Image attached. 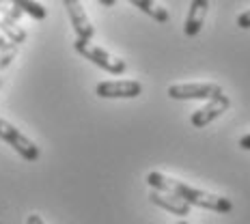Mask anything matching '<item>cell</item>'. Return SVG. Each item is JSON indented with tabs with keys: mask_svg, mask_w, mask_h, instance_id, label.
Returning a JSON list of instances; mask_svg holds the SVG:
<instances>
[{
	"mask_svg": "<svg viewBox=\"0 0 250 224\" xmlns=\"http://www.w3.org/2000/svg\"><path fill=\"white\" fill-rule=\"evenodd\" d=\"M145 181L149 183V187H153L155 192H166V194H175L177 199L186 201L190 207H203L207 211H216V213H229L233 211V203L225 199V196L211 194V192L199 190V187H192L184 183V181H177L173 177H166L164 173H147Z\"/></svg>",
	"mask_w": 250,
	"mask_h": 224,
	"instance_id": "obj_1",
	"label": "cell"
},
{
	"mask_svg": "<svg viewBox=\"0 0 250 224\" xmlns=\"http://www.w3.org/2000/svg\"><path fill=\"white\" fill-rule=\"evenodd\" d=\"M74 50L78 52L80 56H84L86 61H91L93 65H97L100 69L108 71V74L112 76H121L127 71V62L123 59H119V56L110 54L106 48H102V45L93 43V41H86V39H76L74 41Z\"/></svg>",
	"mask_w": 250,
	"mask_h": 224,
	"instance_id": "obj_2",
	"label": "cell"
},
{
	"mask_svg": "<svg viewBox=\"0 0 250 224\" xmlns=\"http://www.w3.org/2000/svg\"><path fill=\"white\" fill-rule=\"evenodd\" d=\"M0 140H4L9 147H13L15 153H18L20 158H24L26 162H37L39 155H41L37 144H35L28 136H24L15 125L4 121V119H0Z\"/></svg>",
	"mask_w": 250,
	"mask_h": 224,
	"instance_id": "obj_3",
	"label": "cell"
},
{
	"mask_svg": "<svg viewBox=\"0 0 250 224\" xmlns=\"http://www.w3.org/2000/svg\"><path fill=\"white\" fill-rule=\"evenodd\" d=\"M216 95H222V86L216 84V82H188V84L168 86V97L177 102H190V100L209 102Z\"/></svg>",
	"mask_w": 250,
	"mask_h": 224,
	"instance_id": "obj_4",
	"label": "cell"
},
{
	"mask_svg": "<svg viewBox=\"0 0 250 224\" xmlns=\"http://www.w3.org/2000/svg\"><path fill=\"white\" fill-rule=\"evenodd\" d=\"M143 93L138 80H106L95 86V95L102 100H134Z\"/></svg>",
	"mask_w": 250,
	"mask_h": 224,
	"instance_id": "obj_5",
	"label": "cell"
},
{
	"mask_svg": "<svg viewBox=\"0 0 250 224\" xmlns=\"http://www.w3.org/2000/svg\"><path fill=\"white\" fill-rule=\"evenodd\" d=\"M62 4H65L67 9V15H69V22L74 26V33H76V39H86L91 41L95 37V28H93L91 20H88V15L84 11V7H82L80 0H62Z\"/></svg>",
	"mask_w": 250,
	"mask_h": 224,
	"instance_id": "obj_6",
	"label": "cell"
},
{
	"mask_svg": "<svg viewBox=\"0 0 250 224\" xmlns=\"http://www.w3.org/2000/svg\"><path fill=\"white\" fill-rule=\"evenodd\" d=\"M229 106H231V100H229L225 93H222V95H216L213 100L207 102L203 108H199V110L192 112L190 123L194 125V127H207V125L216 121L222 112H227Z\"/></svg>",
	"mask_w": 250,
	"mask_h": 224,
	"instance_id": "obj_7",
	"label": "cell"
},
{
	"mask_svg": "<svg viewBox=\"0 0 250 224\" xmlns=\"http://www.w3.org/2000/svg\"><path fill=\"white\" fill-rule=\"evenodd\" d=\"M207 11H209V0H192L190 9H188V18L184 22L186 37H196L201 33L207 20Z\"/></svg>",
	"mask_w": 250,
	"mask_h": 224,
	"instance_id": "obj_8",
	"label": "cell"
},
{
	"mask_svg": "<svg viewBox=\"0 0 250 224\" xmlns=\"http://www.w3.org/2000/svg\"><path fill=\"white\" fill-rule=\"evenodd\" d=\"M149 201L153 203V205H158V207H162V209L170 211L173 216H179V218L190 216V209H192V207L188 205L186 201L177 199L175 194H166V192H155V190H151V192H149Z\"/></svg>",
	"mask_w": 250,
	"mask_h": 224,
	"instance_id": "obj_9",
	"label": "cell"
},
{
	"mask_svg": "<svg viewBox=\"0 0 250 224\" xmlns=\"http://www.w3.org/2000/svg\"><path fill=\"white\" fill-rule=\"evenodd\" d=\"M129 2L134 4L136 9H140L145 15H149V18H153L155 22H170V13L166 11V9L162 7V4H158L155 0H129Z\"/></svg>",
	"mask_w": 250,
	"mask_h": 224,
	"instance_id": "obj_10",
	"label": "cell"
},
{
	"mask_svg": "<svg viewBox=\"0 0 250 224\" xmlns=\"http://www.w3.org/2000/svg\"><path fill=\"white\" fill-rule=\"evenodd\" d=\"M0 35H4V37L15 45L26 41V30L18 22H13L11 18H7V15H2V13H0Z\"/></svg>",
	"mask_w": 250,
	"mask_h": 224,
	"instance_id": "obj_11",
	"label": "cell"
},
{
	"mask_svg": "<svg viewBox=\"0 0 250 224\" xmlns=\"http://www.w3.org/2000/svg\"><path fill=\"white\" fill-rule=\"evenodd\" d=\"M13 7L20 9L22 13L30 15L33 20H45L48 18V9L43 7L41 2H37V0H11Z\"/></svg>",
	"mask_w": 250,
	"mask_h": 224,
	"instance_id": "obj_12",
	"label": "cell"
},
{
	"mask_svg": "<svg viewBox=\"0 0 250 224\" xmlns=\"http://www.w3.org/2000/svg\"><path fill=\"white\" fill-rule=\"evenodd\" d=\"M18 48H20V45L11 43V45H9V48L0 50V71H2V69H7V67L11 65V61L15 59V54H18Z\"/></svg>",
	"mask_w": 250,
	"mask_h": 224,
	"instance_id": "obj_13",
	"label": "cell"
},
{
	"mask_svg": "<svg viewBox=\"0 0 250 224\" xmlns=\"http://www.w3.org/2000/svg\"><path fill=\"white\" fill-rule=\"evenodd\" d=\"M0 13H2V15H7V18H11L13 22H18V20L22 18V11L13 7V2H11V0H0Z\"/></svg>",
	"mask_w": 250,
	"mask_h": 224,
	"instance_id": "obj_14",
	"label": "cell"
},
{
	"mask_svg": "<svg viewBox=\"0 0 250 224\" xmlns=\"http://www.w3.org/2000/svg\"><path fill=\"white\" fill-rule=\"evenodd\" d=\"M237 26H239V28H244V30L250 28V9H248V11H244V13H239Z\"/></svg>",
	"mask_w": 250,
	"mask_h": 224,
	"instance_id": "obj_15",
	"label": "cell"
},
{
	"mask_svg": "<svg viewBox=\"0 0 250 224\" xmlns=\"http://www.w3.org/2000/svg\"><path fill=\"white\" fill-rule=\"evenodd\" d=\"M26 224H45V222L41 220V216H37V213H30L28 220H26Z\"/></svg>",
	"mask_w": 250,
	"mask_h": 224,
	"instance_id": "obj_16",
	"label": "cell"
},
{
	"mask_svg": "<svg viewBox=\"0 0 250 224\" xmlns=\"http://www.w3.org/2000/svg\"><path fill=\"white\" fill-rule=\"evenodd\" d=\"M239 147L250 151V134H248V136H242V138H239Z\"/></svg>",
	"mask_w": 250,
	"mask_h": 224,
	"instance_id": "obj_17",
	"label": "cell"
},
{
	"mask_svg": "<svg viewBox=\"0 0 250 224\" xmlns=\"http://www.w3.org/2000/svg\"><path fill=\"white\" fill-rule=\"evenodd\" d=\"M11 45V41H9L4 35H0V50H4V48H9Z\"/></svg>",
	"mask_w": 250,
	"mask_h": 224,
	"instance_id": "obj_18",
	"label": "cell"
},
{
	"mask_svg": "<svg viewBox=\"0 0 250 224\" xmlns=\"http://www.w3.org/2000/svg\"><path fill=\"white\" fill-rule=\"evenodd\" d=\"M100 4H104V7H114L117 4V0H97Z\"/></svg>",
	"mask_w": 250,
	"mask_h": 224,
	"instance_id": "obj_19",
	"label": "cell"
},
{
	"mask_svg": "<svg viewBox=\"0 0 250 224\" xmlns=\"http://www.w3.org/2000/svg\"><path fill=\"white\" fill-rule=\"evenodd\" d=\"M177 224H188V222H186V220H179V222H177Z\"/></svg>",
	"mask_w": 250,
	"mask_h": 224,
	"instance_id": "obj_20",
	"label": "cell"
},
{
	"mask_svg": "<svg viewBox=\"0 0 250 224\" xmlns=\"http://www.w3.org/2000/svg\"><path fill=\"white\" fill-rule=\"evenodd\" d=\"M0 86H2V78H0Z\"/></svg>",
	"mask_w": 250,
	"mask_h": 224,
	"instance_id": "obj_21",
	"label": "cell"
}]
</instances>
